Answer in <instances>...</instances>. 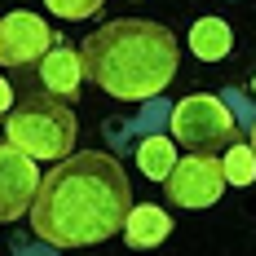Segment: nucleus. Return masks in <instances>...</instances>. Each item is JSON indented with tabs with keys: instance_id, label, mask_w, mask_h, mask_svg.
Segmentation results:
<instances>
[{
	"instance_id": "39448f33",
	"label": "nucleus",
	"mask_w": 256,
	"mask_h": 256,
	"mask_svg": "<svg viewBox=\"0 0 256 256\" xmlns=\"http://www.w3.org/2000/svg\"><path fill=\"white\" fill-rule=\"evenodd\" d=\"M226 168L216 154H186L172 164V172L164 177V190H168V204L172 208H212L221 194H226Z\"/></svg>"
},
{
	"instance_id": "ddd939ff",
	"label": "nucleus",
	"mask_w": 256,
	"mask_h": 256,
	"mask_svg": "<svg viewBox=\"0 0 256 256\" xmlns=\"http://www.w3.org/2000/svg\"><path fill=\"white\" fill-rule=\"evenodd\" d=\"M106 0H44V9L58 14V18H66V22H80V18H93V14H102Z\"/></svg>"
},
{
	"instance_id": "2eb2a0df",
	"label": "nucleus",
	"mask_w": 256,
	"mask_h": 256,
	"mask_svg": "<svg viewBox=\"0 0 256 256\" xmlns=\"http://www.w3.org/2000/svg\"><path fill=\"white\" fill-rule=\"evenodd\" d=\"M248 146H252V150H256V124H252V142H248Z\"/></svg>"
},
{
	"instance_id": "9d476101",
	"label": "nucleus",
	"mask_w": 256,
	"mask_h": 256,
	"mask_svg": "<svg viewBox=\"0 0 256 256\" xmlns=\"http://www.w3.org/2000/svg\"><path fill=\"white\" fill-rule=\"evenodd\" d=\"M190 49L199 62H221L226 53L234 49V31L226 18H199L190 26Z\"/></svg>"
},
{
	"instance_id": "20e7f679",
	"label": "nucleus",
	"mask_w": 256,
	"mask_h": 256,
	"mask_svg": "<svg viewBox=\"0 0 256 256\" xmlns=\"http://www.w3.org/2000/svg\"><path fill=\"white\" fill-rule=\"evenodd\" d=\"M172 142L190 154H221L230 142H238V124L221 98L190 93L172 106Z\"/></svg>"
},
{
	"instance_id": "f257e3e1",
	"label": "nucleus",
	"mask_w": 256,
	"mask_h": 256,
	"mask_svg": "<svg viewBox=\"0 0 256 256\" xmlns=\"http://www.w3.org/2000/svg\"><path fill=\"white\" fill-rule=\"evenodd\" d=\"M132 186L115 154L84 150L53 164L31 199V230L53 248H93L124 234Z\"/></svg>"
},
{
	"instance_id": "1a4fd4ad",
	"label": "nucleus",
	"mask_w": 256,
	"mask_h": 256,
	"mask_svg": "<svg viewBox=\"0 0 256 256\" xmlns=\"http://www.w3.org/2000/svg\"><path fill=\"white\" fill-rule=\"evenodd\" d=\"M168 234H172V216L159 204H132L128 208V221H124L128 248H142L146 252V248H159Z\"/></svg>"
},
{
	"instance_id": "7ed1b4c3",
	"label": "nucleus",
	"mask_w": 256,
	"mask_h": 256,
	"mask_svg": "<svg viewBox=\"0 0 256 256\" xmlns=\"http://www.w3.org/2000/svg\"><path fill=\"white\" fill-rule=\"evenodd\" d=\"M76 132L80 124H76L71 102H62L49 88L22 93V102H14L9 115H4V137L31 159H53V164L66 159L76 150Z\"/></svg>"
},
{
	"instance_id": "0eeeda50",
	"label": "nucleus",
	"mask_w": 256,
	"mask_h": 256,
	"mask_svg": "<svg viewBox=\"0 0 256 256\" xmlns=\"http://www.w3.org/2000/svg\"><path fill=\"white\" fill-rule=\"evenodd\" d=\"M36 190H40L36 159L4 137L0 142V221H22V212H31Z\"/></svg>"
},
{
	"instance_id": "423d86ee",
	"label": "nucleus",
	"mask_w": 256,
	"mask_h": 256,
	"mask_svg": "<svg viewBox=\"0 0 256 256\" xmlns=\"http://www.w3.org/2000/svg\"><path fill=\"white\" fill-rule=\"evenodd\" d=\"M53 49V31L40 14H4L0 18V66L4 71H26L40 66V58Z\"/></svg>"
},
{
	"instance_id": "f03ea898",
	"label": "nucleus",
	"mask_w": 256,
	"mask_h": 256,
	"mask_svg": "<svg viewBox=\"0 0 256 256\" xmlns=\"http://www.w3.org/2000/svg\"><path fill=\"white\" fill-rule=\"evenodd\" d=\"M84 76L120 102H150L177 76V36L150 18H115L98 26L84 44Z\"/></svg>"
},
{
	"instance_id": "9b49d317",
	"label": "nucleus",
	"mask_w": 256,
	"mask_h": 256,
	"mask_svg": "<svg viewBox=\"0 0 256 256\" xmlns=\"http://www.w3.org/2000/svg\"><path fill=\"white\" fill-rule=\"evenodd\" d=\"M172 164H177V142L164 137V132H159V137H146V142L137 146V168L150 181H164L172 172Z\"/></svg>"
},
{
	"instance_id": "f8f14e48",
	"label": "nucleus",
	"mask_w": 256,
	"mask_h": 256,
	"mask_svg": "<svg viewBox=\"0 0 256 256\" xmlns=\"http://www.w3.org/2000/svg\"><path fill=\"white\" fill-rule=\"evenodd\" d=\"M221 168H226V181L230 186H252L256 181V150L243 146V142H230L221 150Z\"/></svg>"
},
{
	"instance_id": "6e6552de",
	"label": "nucleus",
	"mask_w": 256,
	"mask_h": 256,
	"mask_svg": "<svg viewBox=\"0 0 256 256\" xmlns=\"http://www.w3.org/2000/svg\"><path fill=\"white\" fill-rule=\"evenodd\" d=\"M40 84L49 88V93H58L62 102L76 106L80 98V84H84V58H80L76 49H66L62 40L53 44L44 58H40Z\"/></svg>"
},
{
	"instance_id": "4468645a",
	"label": "nucleus",
	"mask_w": 256,
	"mask_h": 256,
	"mask_svg": "<svg viewBox=\"0 0 256 256\" xmlns=\"http://www.w3.org/2000/svg\"><path fill=\"white\" fill-rule=\"evenodd\" d=\"M9 106H14V88H9V80L0 76V115H9Z\"/></svg>"
}]
</instances>
